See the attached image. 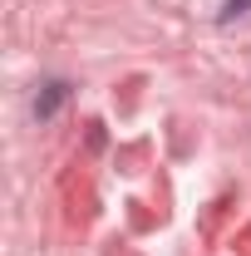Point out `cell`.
Returning a JSON list of instances; mask_svg holds the SVG:
<instances>
[{"instance_id": "6da1fadb", "label": "cell", "mask_w": 251, "mask_h": 256, "mask_svg": "<svg viewBox=\"0 0 251 256\" xmlns=\"http://www.w3.org/2000/svg\"><path fill=\"white\" fill-rule=\"evenodd\" d=\"M246 5H251V0H226V5H222V20H232V15H242Z\"/></svg>"}]
</instances>
